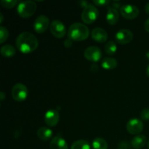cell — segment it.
<instances>
[{"label":"cell","instance_id":"9a60e30c","mask_svg":"<svg viewBox=\"0 0 149 149\" xmlns=\"http://www.w3.org/2000/svg\"><path fill=\"white\" fill-rule=\"evenodd\" d=\"M119 18V13L115 8H109L106 15V20L109 24L115 25L117 23Z\"/></svg>","mask_w":149,"mask_h":149},{"label":"cell","instance_id":"4dcf8cb0","mask_svg":"<svg viewBox=\"0 0 149 149\" xmlns=\"http://www.w3.org/2000/svg\"><path fill=\"white\" fill-rule=\"evenodd\" d=\"M0 17H1V20H0V23H2L3 19H4V17H3V15L1 13H0Z\"/></svg>","mask_w":149,"mask_h":149},{"label":"cell","instance_id":"44dd1931","mask_svg":"<svg viewBox=\"0 0 149 149\" xmlns=\"http://www.w3.org/2000/svg\"><path fill=\"white\" fill-rule=\"evenodd\" d=\"M71 149H90V145L85 140H79L71 145Z\"/></svg>","mask_w":149,"mask_h":149},{"label":"cell","instance_id":"4316f807","mask_svg":"<svg viewBox=\"0 0 149 149\" xmlns=\"http://www.w3.org/2000/svg\"><path fill=\"white\" fill-rule=\"evenodd\" d=\"M144 29H145V30L147 32L149 33V17L146 20L145 24H144Z\"/></svg>","mask_w":149,"mask_h":149},{"label":"cell","instance_id":"7402d4cb","mask_svg":"<svg viewBox=\"0 0 149 149\" xmlns=\"http://www.w3.org/2000/svg\"><path fill=\"white\" fill-rule=\"evenodd\" d=\"M105 52L108 55H112L117 50V46L114 41H109L104 47Z\"/></svg>","mask_w":149,"mask_h":149},{"label":"cell","instance_id":"7c38bea8","mask_svg":"<svg viewBox=\"0 0 149 149\" xmlns=\"http://www.w3.org/2000/svg\"><path fill=\"white\" fill-rule=\"evenodd\" d=\"M59 113L55 109H49L45 113V122L49 127H55L59 122Z\"/></svg>","mask_w":149,"mask_h":149},{"label":"cell","instance_id":"f1b7e54d","mask_svg":"<svg viewBox=\"0 0 149 149\" xmlns=\"http://www.w3.org/2000/svg\"><path fill=\"white\" fill-rule=\"evenodd\" d=\"M5 97L6 96L4 92H1V93H0V99H1V101H3V100L5 99Z\"/></svg>","mask_w":149,"mask_h":149},{"label":"cell","instance_id":"5bb4252c","mask_svg":"<svg viewBox=\"0 0 149 149\" xmlns=\"http://www.w3.org/2000/svg\"><path fill=\"white\" fill-rule=\"evenodd\" d=\"M49 147L50 149H68L66 141L61 136H55L52 138Z\"/></svg>","mask_w":149,"mask_h":149},{"label":"cell","instance_id":"603a6c76","mask_svg":"<svg viewBox=\"0 0 149 149\" xmlns=\"http://www.w3.org/2000/svg\"><path fill=\"white\" fill-rule=\"evenodd\" d=\"M18 1L17 0H1L0 4L4 8L10 9L14 7L16 4H17Z\"/></svg>","mask_w":149,"mask_h":149},{"label":"cell","instance_id":"83f0119b","mask_svg":"<svg viewBox=\"0 0 149 149\" xmlns=\"http://www.w3.org/2000/svg\"><path fill=\"white\" fill-rule=\"evenodd\" d=\"M64 45H65L66 47H70L72 45V42H71V39H66V40L64 42Z\"/></svg>","mask_w":149,"mask_h":149},{"label":"cell","instance_id":"1f68e13d","mask_svg":"<svg viewBox=\"0 0 149 149\" xmlns=\"http://www.w3.org/2000/svg\"><path fill=\"white\" fill-rule=\"evenodd\" d=\"M146 74H147V76L149 77V65H148V67H147V68H146Z\"/></svg>","mask_w":149,"mask_h":149},{"label":"cell","instance_id":"ba28073f","mask_svg":"<svg viewBox=\"0 0 149 149\" xmlns=\"http://www.w3.org/2000/svg\"><path fill=\"white\" fill-rule=\"evenodd\" d=\"M49 26V20L46 15H39L33 23V29L38 33H42L47 31Z\"/></svg>","mask_w":149,"mask_h":149},{"label":"cell","instance_id":"5b68a950","mask_svg":"<svg viewBox=\"0 0 149 149\" xmlns=\"http://www.w3.org/2000/svg\"><path fill=\"white\" fill-rule=\"evenodd\" d=\"M12 97L15 100L18 102L24 101L29 95V90L26 85L21 83H17L12 89Z\"/></svg>","mask_w":149,"mask_h":149},{"label":"cell","instance_id":"8fae6325","mask_svg":"<svg viewBox=\"0 0 149 149\" xmlns=\"http://www.w3.org/2000/svg\"><path fill=\"white\" fill-rule=\"evenodd\" d=\"M116 41L120 45H126L130 43L133 39V33L129 29H121L115 36Z\"/></svg>","mask_w":149,"mask_h":149},{"label":"cell","instance_id":"3957f363","mask_svg":"<svg viewBox=\"0 0 149 149\" xmlns=\"http://www.w3.org/2000/svg\"><path fill=\"white\" fill-rule=\"evenodd\" d=\"M36 4L33 1H23L18 4L17 7V13L23 18L30 17L34 14L36 10Z\"/></svg>","mask_w":149,"mask_h":149},{"label":"cell","instance_id":"8992f818","mask_svg":"<svg viewBox=\"0 0 149 149\" xmlns=\"http://www.w3.org/2000/svg\"><path fill=\"white\" fill-rule=\"evenodd\" d=\"M120 13L126 19H135L139 15V9L133 4H124L120 7Z\"/></svg>","mask_w":149,"mask_h":149},{"label":"cell","instance_id":"2e32d148","mask_svg":"<svg viewBox=\"0 0 149 149\" xmlns=\"http://www.w3.org/2000/svg\"><path fill=\"white\" fill-rule=\"evenodd\" d=\"M52 130L47 127H40L37 131V136L40 140L44 141H48L51 139L52 136Z\"/></svg>","mask_w":149,"mask_h":149},{"label":"cell","instance_id":"e0dca14e","mask_svg":"<svg viewBox=\"0 0 149 149\" xmlns=\"http://www.w3.org/2000/svg\"><path fill=\"white\" fill-rule=\"evenodd\" d=\"M146 143V137L143 135H138L134 137L132 140V146L135 149H141L143 148Z\"/></svg>","mask_w":149,"mask_h":149},{"label":"cell","instance_id":"30bf717a","mask_svg":"<svg viewBox=\"0 0 149 149\" xmlns=\"http://www.w3.org/2000/svg\"><path fill=\"white\" fill-rule=\"evenodd\" d=\"M127 130L132 135H138L143 131L144 125L141 120L138 119H132L127 123Z\"/></svg>","mask_w":149,"mask_h":149},{"label":"cell","instance_id":"d4e9b609","mask_svg":"<svg viewBox=\"0 0 149 149\" xmlns=\"http://www.w3.org/2000/svg\"><path fill=\"white\" fill-rule=\"evenodd\" d=\"M141 118L144 121H148L149 120V109L146 108V109H143L141 112Z\"/></svg>","mask_w":149,"mask_h":149},{"label":"cell","instance_id":"4fadbf2b","mask_svg":"<svg viewBox=\"0 0 149 149\" xmlns=\"http://www.w3.org/2000/svg\"><path fill=\"white\" fill-rule=\"evenodd\" d=\"M91 37L95 42L99 43H103L108 39V33L102 28H95L91 32Z\"/></svg>","mask_w":149,"mask_h":149},{"label":"cell","instance_id":"52a82bcc","mask_svg":"<svg viewBox=\"0 0 149 149\" xmlns=\"http://www.w3.org/2000/svg\"><path fill=\"white\" fill-rule=\"evenodd\" d=\"M50 31L52 34L56 38H63L65 36L66 33V29L65 26L61 21L58 20H53L50 23Z\"/></svg>","mask_w":149,"mask_h":149},{"label":"cell","instance_id":"d6a6232c","mask_svg":"<svg viewBox=\"0 0 149 149\" xmlns=\"http://www.w3.org/2000/svg\"><path fill=\"white\" fill-rule=\"evenodd\" d=\"M147 146H148V148L149 149V141H148V143H147Z\"/></svg>","mask_w":149,"mask_h":149},{"label":"cell","instance_id":"7a4b0ae2","mask_svg":"<svg viewBox=\"0 0 149 149\" xmlns=\"http://www.w3.org/2000/svg\"><path fill=\"white\" fill-rule=\"evenodd\" d=\"M90 30L86 25L80 23H73L68 31V36L71 41L80 42L87 39Z\"/></svg>","mask_w":149,"mask_h":149},{"label":"cell","instance_id":"ffe728a7","mask_svg":"<svg viewBox=\"0 0 149 149\" xmlns=\"http://www.w3.org/2000/svg\"><path fill=\"white\" fill-rule=\"evenodd\" d=\"M93 149H108V143L103 138H96L93 142Z\"/></svg>","mask_w":149,"mask_h":149},{"label":"cell","instance_id":"277c9868","mask_svg":"<svg viewBox=\"0 0 149 149\" xmlns=\"http://www.w3.org/2000/svg\"><path fill=\"white\" fill-rule=\"evenodd\" d=\"M99 15V12L97 7L93 4H88L84 7L81 13V20L86 24H91L96 20Z\"/></svg>","mask_w":149,"mask_h":149},{"label":"cell","instance_id":"484cf974","mask_svg":"<svg viewBox=\"0 0 149 149\" xmlns=\"http://www.w3.org/2000/svg\"><path fill=\"white\" fill-rule=\"evenodd\" d=\"M110 2L108 0H95L93 1V4H95L97 6H100V7H103V6L106 5L107 4Z\"/></svg>","mask_w":149,"mask_h":149},{"label":"cell","instance_id":"6da1fadb","mask_svg":"<svg viewBox=\"0 0 149 149\" xmlns=\"http://www.w3.org/2000/svg\"><path fill=\"white\" fill-rule=\"evenodd\" d=\"M38 46L39 41L37 38L30 32H22L16 39V47L22 53L28 54L33 52L37 49Z\"/></svg>","mask_w":149,"mask_h":149},{"label":"cell","instance_id":"f546056e","mask_svg":"<svg viewBox=\"0 0 149 149\" xmlns=\"http://www.w3.org/2000/svg\"><path fill=\"white\" fill-rule=\"evenodd\" d=\"M145 12L147 15H149V2L147 3L145 6Z\"/></svg>","mask_w":149,"mask_h":149},{"label":"cell","instance_id":"cb8c5ba5","mask_svg":"<svg viewBox=\"0 0 149 149\" xmlns=\"http://www.w3.org/2000/svg\"><path fill=\"white\" fill-rule=\"evenodd\" d=\"M9 36V32L7 28L0 26V44H3L7 39Z\"/></svg>","mask_w":149,"mask_h":149},{"label":"cell","instance_id":"9c48e42d","mask_svg":"<svg viewBox=\"0 0 149 149\" xmlns=\"http://www.w3.org/2000/svg\"><path fill=\"white\" fill-rule=\"evenodd\" d=\"M84 55L88 61L92 62H97L102 58V52L97 47L90 46L84 50Z\"/></svg>","mask_w":149,"mask_h":149},{"label":"cell","instance_id":"ac0fdd59","mask_svg":"<svg viewBox=\"0 0 149 149\" xmlns=\"http://www.w3.org/2000/svg\"><path fill=\"white\" fill-rule=\"evenodd\" d=\"M102 67L106 70H112L117 66V61L114 58H105L102 61Z\"/></svg>","mask_w":149,"mask_h":149},{"label":"cell","instance_id":"d6986e66","mask_svg":"<svg viewBox=\"0 0 149 149\" xmlns=\"http://www.w3.org/2000/svg\"><path fill=\"white\" fill-rule=\"evenodd\" d=\"M16 49L13 46L10 45H6L1 47V54L6 58H10L15 55Z\"/></svg>","mask_w":149,"mask_h":149}]
</instances>
